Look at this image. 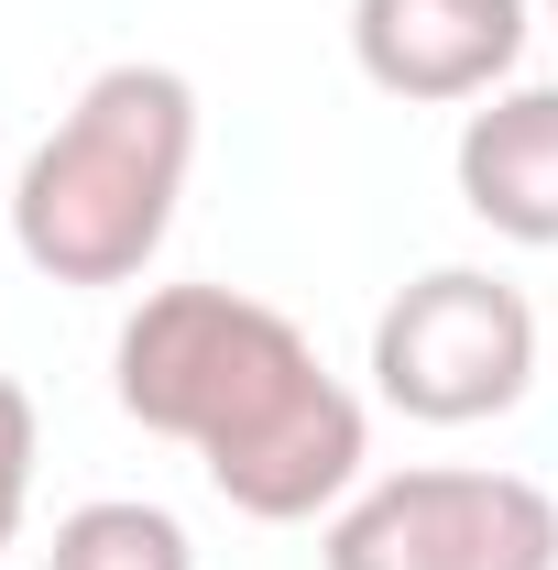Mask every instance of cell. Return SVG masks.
Segmentation results:
<instances>
[{
    "mask_svg": "<svg viewBox=\"0 0 558 570\" xmlns=\"http://www.w3.org/2000/svg\"><path fill=\"white\" fill-rule=\"evenodd\" d=\"M548 22H558V0H548Z\"/></svg>",
    "mask_w": 558,
    "mask_h": 570,
    "instance_id": "cell-9",
    "label": "cell"
},
{
    "mask_svg": "<svg viewBox=\"0 0 558 570\" xmlns=\"http://www.w3.org/2000/svg\"><path fill=\"white\" fill-rule=\"evenodd\" d=\"M526 56V0H350V67L383 99H492Z\"/></svg>",
    "mask_w": 558,
    "mask_h": 570,
    "instance_id": "cell-5",
    "label": "cell"
},
{
    "mask_svg": "<svg viewBox=\"0 0 558 570\" xmlns=\"http://www.w3.org/2000/svg\"><path fill=\"white\" fill-rule=\"evenodd\" d=\"M187 165H198V88L153 56L99 67L0 198L22 264L56 285H132L176 230Z\"/></svg>",
    "mask_w": 558,
    "mask_h": 570,
    "instance_id": "cell-2",
    "label": "cell"
},
{
    "mask_svg": "<svg viewBox=\"0 0 558 570\" xmlns=\"http://www.w3.org/2000/svg\"><path fill=\"white\" fill-rule=\"evenodd\" d=\"M460 209L526 253H558V88H492L460 121Z\"/></svg>",
    "mask_w": 558,
    "mask_h": 570,
    "instance_id": "cell-6",
    "label": "cell"
},
{
    "mask_svg": "<svg viewBox=\"0 0 558 570\" xmlns=\"http://www.w3.org/2000/svg\"><path fill=\"white\" fill-rule=\"evenodd\" d=\"M121 417H142L153 439H187L198 472L219 483V504L296 527V515H340L361 494V395L318 362V341L241 296V285H153L121 318Z\"/></svg>",
    "mask_w": 558,
    "mask_h": 570,
    "instance_id": "cell-1",
    "label": "cell"
},
{
    "mask_svg": "<svg viewBox=\"0 0 558 570\" xmlns=\"http://www.w3.org/2000/svg\"><path fill=\"white\" fill-rule=\"evenodd\" d=\"M33 450H44V439H33V395L0 373V549L22 538V504H33Z\"/></svg>",
    "mask_w": 558,
    "mask_h": 570,
    "instance_id": "cell-8",
    "label": "cell"
},
{
    "mask_svg": "<svg viewBox=\"0 0 558 570\" xmlns=\"http://www.w3.org/2000/svg\"><path fill=\"white\" fill-rule=\"evenodd\" d=\"M44 570H198V549H187V527L165 504L99 494V504H77V515H56Z\"/></svg>",
    "mask_w": 558,
    "mask_h": 570,
    "instance_id": "cell-7",
    "label": "cell"
},
{
    "mask_svg": "<svg viewBox=\"0 0 558 570\" xmlns=\"http://www.w3.org/2000/svg\"><path fill=\"white\" fill-rule=\"evenodd\" d=\"M537 384V307L482 264H438L395 285L372 318V395L417 428H482Z\"/></svg>",
    "mask_w": 558,
    "mask_h": 570,
    "instance_id": "cell-3",
    "label": "cell"
},
{
    "mask_svg": "<svg viewBox=\"0 0 558 570\" xmlns=\"http://www.w3.org/2000/svg\"><path fill=\"white\" fill-rule=\"evenodd\" d=\"M318 570H558V504L526 472H383L329 515Z\"/></svg>",
    "mask_w": 558,
    "mask_h": 570,
    "instance_id": "cell-4",
    "label": "cell"
}]
</instances>
